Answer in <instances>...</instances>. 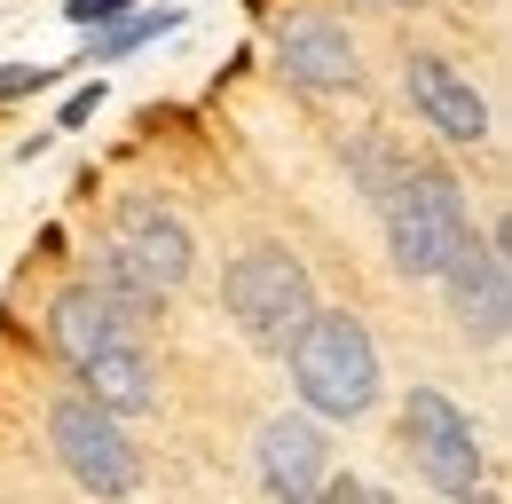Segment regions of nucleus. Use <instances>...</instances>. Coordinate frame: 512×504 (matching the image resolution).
<instances>
[{"label": "nucleus", "mask_w": 512, "mask_h": 504, "mask_svg": "<svg viewBox=\"0 0 512 504\" xmlns=\"http://www.w3.org/2000/svg\"><path fill=\"white\" fill-rule=\"evenodd\" d=\"M260 481H268V497H316L323 489V434L308 418L260 426Z\"/></svg>", "instance_id": "nucleus-11"}, {"label": "nucleus", "mask_w": 512, "mask_h": 504, "mask_svg": "<svg viewBox=\"0 0 512 504\" xmlns=\"http://www.w3.org/2000/svg\"><path fill=\"white\" fill-rule=\"evenodd\" d=\"M284 71L300 79V87H355V40H347V24H331V16H292L284 24Z\"/></svg>", "instance_id": "nucleus-12"}, {"label": "nucleus", "mask_w": 512, "mask_h": 504, "mask_svg": "<svg viewBox=\"0 0 512 504\" xmlns=\"http://www.w3.org/2000/svg\"><path fill=\"white\" fill-rule=\"evenodd\" d=\"M449 300H457V323L473 331V339H505V323H512V276H505V237H489V245H465L449 252Z\"/></svg>", "instance_id": "nucleus-7"}, {"label": "nucleus", "mask_w": 512, "mask_h": 504, "mask_svg": "<svg viewBox=\"0 0 512 504\" xmlns=\"http://www.w3.org/2000/svg\"><path fill=\"white\" fill-rule=\"evenodd\" d=\"M71 371L87 378V402H103L111 418H142V410H158V371H150V355H142L134 339L95 347V355L71 363Z\"/></svg>", "instance_id": "nucleus-10"}, {"label": "nucleus", "mask_w": 512, "mask_h": 504, "mask_svg": "<svg viewBox=\"0 0 512 504\" xmlns=\"http://www.w3.org/2000/svg\"><path fill=\"white\" fill-rule=\"evenodd\" d=\"M221 300H229V315L245 323V339H253V347H292V331H300V323L316 315L308 268H300L292 252H276V245L245 252V260L229 268Z\"/></svg>", "instance_id": "nucleus-3"}, {"label": "nucleus", "mask_w": 512, "mask_h": 504, "mask_svg": "<svg viewBox=\"0 0 512 504\" xmlns=\"http://www.w3.org/2000/svg\"><path fill=\"white\" fill-rule=\"evenodd\" d=\"M379 205H386V245H394V268H402V276H442L449 252L473 237L465 189L449 182L442 166H402V174L379 189Z\"/></svg>", "instance_id": "nucleus-1"}, {"label": "nucleus", "mask_w": 512, "mask_h": 504, "mask_svg": "<svg viewBox=\"0 0 512 504\" xmlns=\"http://www.w3.org/2000/svg\"><path fill=\"white\" fill-rule=\"evenodd\" d=\"M48 331H56V355L64 363H87L95 347H111V339H134V308L119 292H103V284H71L56 315H48Z\"/></svg>", "instance_id": "nucleus-9"}, {"label": "nucleus", "mask_w": 512, "mask_h": 504, "mask_svg": "<svg viewBox=\"0 0 512 504\" xmlns=\"http://www.w3.org/2000/svg\"><path fill=\"white\" fill-rule=\"evenodd\" d=\"M410 103L442 126L449 142H489V103H481V87H473L457 63L410 56Z\"/></svg>", "instance_id": "nucleus-8"}, {"label": "nucleus", "mask_w": 512, "mask_h": 504, "mask_svg": "<svg viewBox=\"0 0 512 504\" xmlns=\"http://www.w3.org/2000/svg\"><path fill=\"white\" fill-rule=\"evenodd\" d=\"M292 378L323 418H363L379 402V347L355 315H308L292 331Z\"/></svg>", "instance_id": "nucleus-2"}, {"label": "nucleus", "mask_w": 512, "mask_h": 504, "mask_svg": "<svg viewBox=\"0 0 512 504\" xmlns=\"http://www.w3.org/2000/svg\"><path fill=\"white\" fill-rule=\"evenodd\" d=\"M48 441H56V457H64V473L79 481V489H95V497H119V489H134V449H127L119 418H111L103 402H87V394L56 402Z\"/></svg>", "instance_id": "nucleus-5"}, {"label": "nucleus", "mask_w": 512, "mask_h": 504, "mask_svg": "<svg viewBox=\"0 0 512 504\" xmlns=\"http://www.w3.org/2000/svg\"><path fill=\"white\" fill-rule=\"evenodd\" d=\"M48 71H24V63H0V95H24V87H40Z\"/></svg>", "instance_id": "nucleus-14"}, {"label": "nucleus", "mask_w": 512, "mask_h": 504, "mask_svg": "<svg viewBox=\"0 0 512 504\" xmlns=\"http://www.w3.org/2000/svg\"><path fill=\"white\" fill-rule=\"evenodd\" d=\"M64 16H71V24H119V16H127V0H71Z\"/></svg>", "instance_id": "nucleus-13"}, {"label": "nucleus", "mask_w": 512, "mask_h": 504, "mask_svg": "<svg viewBox=\"0 0 512 504\" xmlns=\"http://www.w3.org/2000/svg\"><path fill=\"white\" fill-rule=\"evenodd\" d=\"M111 268H127L134 284L158 300V292H174V284L190 276V229H182L166 205L127 197V205H119V237H111Z\"/></svg>", "instance_id": "nucleus-6"}, {"label": "nucleus", "mask_w": 512, "mask_h": 504, "mask_svg": "<svg viewBox=\"0 0 512 504\" xmlns=\"http://www.w3.org/2000/svg\"><path fill=\"white\" fill-rule=\"evenodd\" d=\"M402 434H410V457L426 465V481H434L442 497H473V489H481V434H473V418H465L449 394L418 386L410 410H402Z\"/></svg>", "instance_id": "nucleus-4"}]
</instances>
